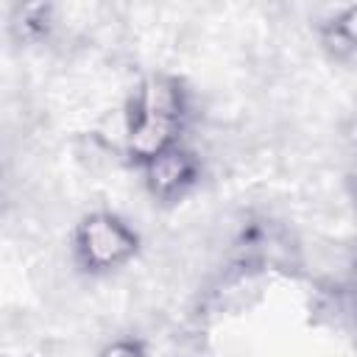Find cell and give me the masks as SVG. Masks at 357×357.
<instances>
[{
    "label": "cell",
    "instance_id": "6da1fadb",
    "mask_svg": "<svg viewBox=\"0 0 357 357\" xmlns=\"http://www.w3.org/2000/svg\"><path fill=\"white\" fill-rule=\"evenodd\" d=\"M190 117V95L178 75L148 73L134 86L123 112V153L134 167L181 145Z\"/></svg>",
    "mask_w": 357,
    "mask_h": 357
},
{
    "label": "cell",
    "instance_id": "7a4b0ae2",
    "mask_svg": "<svg viewBox=\"0 0 357 357\" xmlns=\"http://www.w3.org/2000/svg\"><path fill=\"white\" fill-rule=\"evenodd\" d=\"M139 251V234L120 215L95 209L73 229V259L89 276L126 268Z\"/></svg>",
    "mask_w": 357,
    "mask_h": 357
},
{
    "label": "cell",
    "instance_id": "3957f363",
    "mask_svg": "<svg viewBox=\"0 0 357 357\" xmlns=\"http://www.w3.org/2000/svg\"><path fill=\"white\" fill-rule=\"evenodd\" d=\"M139 170H142V181H145L148 195L165 206L178 204L201 181V159L184 142L159 153L156 159H151Z\"/></svg>",
    "mask_w": 357,
    "mask_h": 357
},
{
    "label": "cell",
    "instance_id": "277c9868",
    "mask_svg": "<svg viewBox=\"0 0 357 357\" xmlns=\"http://www.w3.org/2000/svg\"><path fill=\"white\" fill-rule=\"evenodd\" d=\"M321 42L337 59H346V56H354L357 53V3L343 6L321 28Z\"/></svg>",
    "mask_w": 357,
    "mask_h": 357
},
{
    "label": "cell",
    "instance_id": "5b68a950",
    "mask_svg": "<svg viewBox=\"0 0 357 357\" xmlns=\"http://www.w3.org/2000/svg\"><path fill=\"white\" fill-rule=\"evenodd\" d=\"M14 28L20 31V36L25 42H39L50 33L53 28V6L50 3H33V6H22L17 20H14Z\"/></svg>",
    "mask_w": 357,
    "mask_h": 357
},
{
    "label": "cell",
    "instance_id": "8992f818",
    "mask_svg": "<svg viewBox=\"0 0 357 357\" xmlns=\"http://www.w3.org/2000/svg\"><path fill=\"white\" fill-rule=\"evenodd\" d=\"M98 357H148V349L137 337H112L109 343H103Z\"/></svg>",
    "mask_w": 357,
    "mask_h": 357
},
{
    "label": "cell",
    "instance_id": "52a82bcc",
    "mask_svg": "<svg viewBox=\"0 0 357 357\" xmlns=\"http://www.w3.org/2000/svg\"><path fill=\"white\" fill-rule=\"evenodd\" d=\"M349 307H351V315H354V324H357V279L351 282V290H349Z\"/></svg>",
    "mask_w": 357,
    "mask_h": 357
},
{
    "label": "cell",
    "instance_id": "ba28073f",
    "mask_svg": "<svg viewBox=\"0 0 357 357\" xmlns=\"http://www.w3.org/2000/svg\"><path fill=\"white\" fill-rule=\"evenodd\" d=\"M351 198H354V206H357V173L351 176Z\"/></svg>",
    "mask_w": 357,
    "mask_h": 357
}]
</instances>
